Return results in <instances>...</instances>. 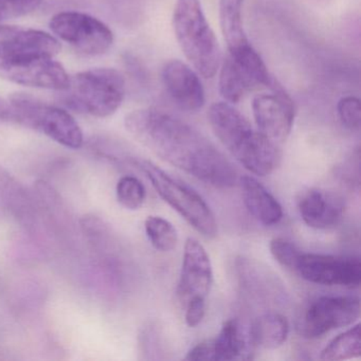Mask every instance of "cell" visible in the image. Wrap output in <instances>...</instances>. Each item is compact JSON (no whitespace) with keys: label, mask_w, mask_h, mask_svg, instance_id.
I'll use <instances>...</instances> for the list:
<instances>
[{"label":"cell","mask_w":361,"mask_h":361,"mask_svg":"<svg viewBox=\"0 0 361 361\" xmlns=\"http://www.w3.org/2000/svg\"><path fill=\"white\" fill-rule=\"evenodd\" d=\"M162 82L166 92L183 111H197L206 103L204 86L200 75L189 65L178 60L166 63Z\"/></svg>","instance_id":"obj_15"},{"label":"cell","mask_w":361,"mask_h":361,"mask_svg":"<svg viewBox=\"0 0 361 361\" xmlns=\"http://www.w3.org/2000/svg\"><path fill=\"white\" fill-rule=\"evenodd\" d=\"M359 317L358 298L325 295L308 306L298 325V331L306 339H317L334 329L354 324Z\"/></svg>","instance_id":"obj_8"},{"label":"cell","mask_w":361,"mask_h":361,"mask_svg":"<svg viewBox=\"0 0 361 361\" xmlns=\"http://www.w3.org/2000/svg\"><path fill=\"white\" fill-rule=\"evenodd\" d=\"M145 233L152 246L160 252H170L176 248L178 233L168 219L151 215L145 221Z\"/></svg>","instance_id":"obj_23"},{"label":"cell","mask_w":361,"mask_h":361,"mask_svg":"<svg viewBox=\"0 0 361 361\" xmlns=\"http://www.w3.org/2000/svg\"><path fill=\"white\" fill-rule=\"evenodd\" d=\"M293 270L314 284L357 288L361 283L359 257L302 252Z\"/></svg>","instance_id":"obj_9"},{"label":"cell","mask_w":361,"mask_h":361,"mask_svg":"<svg viewBox=\"0 0 361 361\" xmlns=\"http://www.w3.org/2000/svg\"><path fill=\"white\" fill-rule=\"evenodd\" d=\"M185 359L189 361L215 360L213 339L204 340L196 344L188 352Z\"/></svg>","instance_id":"obj_30"},{"label":"cell","mask_w":361,"mask_h":361,"mask_svg":"<svg viewBox=\"0 0 361 361\" xmlns=\"http://www.w3.org/2000/svg\"><path fill=\"white\" fill-rule=\"evenodd\" d=\"M361 354L360 324L357 323L348 331L334 338L321 352L322 360L338 361L358 358Z\"/></svg>","instance_id":"obj_22"},{"label":"cell","mask_w":361,"mask_h":361,"mask_svg":"<svg viewBox=\"0 0 361 361\" xmlns=\"http://www.w3.org/2000/svg\"><path fill=\"white\" fill-rule=\"evenodd\" d=\"M185 319L188 326H198L206 314V298H192L185 304Z\"/></svg>","instance_id":"obj_28"},{"label":"cell","mask_w":361,"mask_h":361,"mask_svg":"<svg viewBox=\"0 0 361 361\" xmlns=\"http://www.w3.org/2000/svg\"><path fill=\"white\" fill-rule=\"evenodd\" d=\"M62 92L61 101L65 106L92 117L106 118L121 106L126 80L116 69H90L71 77Z\"/></svg>","instance_id":"obj_4"},{"label":"cell","mask_w":361,"mask_h":361,"mask_svg":"<svg viewBox=\"0 0 361 361\" xmlns=\"http://www.w3.org/2000/svg\"><path fill=\"white\" fill-rule=\"evenodd\" d=\"M249 333L255 348L274 350L286 342L289 323L283 314L267 312L255 319L249 327Z\"/></svg>","instance_id":"obj_21"},{"label":"cell","mask_w":361,"mask_h":361,"mask_svg":"<svg viewBox=\"0 0 361 361\" xmlns=\"http://www.w3.org/2000/svg\"><path fill=\"white\" fill-rule=\"evenodd\" d=\"M60 51V41L49 33L22 27L0 26V65L54 58Z\"/></svg>","instance_id":"obj_11"},{"label":"cell","mask_w":361,"mask_h":361,"mask_svg":"<svg viewBox=\"0 0 361 361\" xmlns=\"http://www.w3.org/2000/svg\"><path fill=\"white\" fill-rule=\"evenodd\" d=\"M173 28L187 60L198 75L215 77L221 63V52L200 0H177L173 12Z\"/></svg>","instance_id":"obj_3"},{"label":"cell","mask_w":361,"mask_h":361,"mask_svg":"<svg viewBox=\"0 0 361 361\" xmlns=\"http://www.w3.org/2000/svg\"><path fill=\"white\" fill-rule=\"evenodd\" d=\"M219 71V92L228 103H238L255 88L267 84L259 75L230 58L221 61Z\"/></svg>","instance_id":"obj_20"},{"label":"cell","mask_w":361,"mask_h":361,"mask_svg":"<svg viewBox=\"0 0 361 361\" xmlns=\"http://www.w3.org/2000/svg\"><path fill=\"white\" fill-rule=\"evenodd\" d=\"M213 284L210 257L204 247L193 238L185 240L177 297L185 304L194 297H208Z\"/></svg>","instance_id":"obj_13"},{"label":"cell","mask_w":361,"mask_h":361,"mask_svg":"<svg viewBox=\"0 0 361 361\" xmlns=\"http://www.w3.org/2000/svg\"><path fill=\"white\" fill-rule=\"evenodd\" d=\"M209 123L228 152L257 176H268L280 166L282 153L278 145L266 138L230 103L211 105Z\"/></svg>","instance_id":"obj_2"},{"label":"cell","mask_w":361,"mask_h":361,"mask_svg":"<svg viewBox=\"0 0 361 361\" xmlns=\"http://www.w3.org/2000/svg\"><path fill=\"white\" fill-rule=\"evenodd\" d=\"M9 103L8 100L0 98V122H9Z\"/></svg>","instance_id":"obj_31"},{"label":"cell","mask_w":361,"mask_h":361,"mask_svg":"<svg viewBox=\"0 0 361 361\" xmlns=\"http://www.w3.org/2000/svg\"><path fill=\"white\" fill-rule=\"evenodd\" d=\"M359 149H357L356 154H353L352 157L344 162L343 166H339V175L343 180L348 181V185H359Z\"/></svg>","instance_id":"obj_29"},{"label":"cell","mask_w":361,"mask_h":361,"mask_svg":"<svg viewBox=\"0 0 361 361\" xmlns=\"http://www.w3.org/2000/svg\"><path fill=\"white\" fill-rule=\"evenodd\" d=\"M7 100L9 122L42 133L68 149H78L83 145L84 135L79 123L65 109L22 92L12 94Z\"/></svg>","instance_id":"obj_6"},{"label":"cell","mask_w":361,"mask_h":361,"mask_svg":"<svg viewBox=\"0 0 361 361\" xmlns=\"http://www.w3.org/2000/svg\"><path fill=\"white\" fill-rule=\"evenodd\" d=\"M269 249L272 257L280 265L291 270L295 269L298 259L302 253L295 244L283 238H272Z\"/></svg>","instance_id":"obj_26"},{"label":"cell","mask_w":361,"mask_h":361,"mask_svg":"<svg viewBox=\"0 0 361 361\" xmlns=\"http://www.w3.org/2000/svg\"><path fill=\"white\" fill-rule=\"evenodd\" d=\"M42 1L43 0H0V23L35 11Z\"/></svg>","instance_id":"obj_27"},{"label":"cell","mask_w":361,"mask_h":361,"mask_svg":"<svg viewBox=\"0 0 361 361\" xmlns=\"http://www.w3.org/2000/svg\"><path fill=\"white\" fill-rule=\"evenodd\" d=\"M0 200L29 231L39 228L35 198L7 170L0 166Z\"/></svg>","instance_id":"obj_17"},{"label":"cell","mask_w":361,"mask_h":361,"mask_svg":"<svg viewBox=\"0 0 361 361\" xmlns=\"http://www.w3.org/2000/svg\"><path fill=\"white\" fill-rule=\"evenodd\" d=\"M49 25L59 39L88 56L105 54L114 43L113 31L107 25L81 12H61Z\"/></svg>","instance_id":"obj_7"},{"label":"cell","mask_w":361,"mask_h":361,"mask_svg":"<svg viewBox=\"0 0 361 361\" xmlns=\"http://www.w3.org/2000/svg\"><path fill=\"white\" fill-rule=\"evenodd\" d=\"M337 114L344 128L350 130H358L360 128V100L356 97L348 96L340 99L337 104Z\"/></svg>","instance_id":"obj_25"},{"label":"cell","mask_w":361,"mask_h":361,"mask_svg":"<svg viewBox=\"0 0 361 361\" xmlns=\"http://www.w3.org/2000/svg\"><path fill=\"white\" fill-rule=\"evenodd\" d=\"M214 358L219 361L252 359L253 345L249 329H245L236 319L224 322L219 335L213 339Z\"/></svg>","instance_id":"obj_19"},{"label":"cell","mask_w":361,"mask_h":361,"mask_svg":"<svg viewBox=\"0 0 361 361\" xmlns=\"http://www.w3.org/2000/svg\"><path fill=\"white\" fill-rule=\"evenodd\" d=\"M300 216L308 226L318 230L333 229L341 223L345 202L341 196L323 189H310L298 202Z\"/></svg>","instance_id":"obj_16"},{"label":"cell","mask_w":361,"mask_h":361,"mask_svg":"<svg viewBox=\"0 0 361 361\" xmlns=\"http://www.w3.org/2000/svg\"><path fill=\"white\" fill-rule=\"evenodd\" d=\"M128 132L158 157L216 189L238 183L232 162L187 122L161 109L130 111L124 119Z\"/></svg>","instance_id":"obj_1"},{"label":"cell","mask_w":361,"mask_h":361,"mask_svg":"<svg viewBox=\"0 0 361 361\" xmlns=\"http://www.w3.org/2000/svg\"><path fill=\"white\" fill-rule=\"evenodd\" d=\"M118 202L122 207L128 210H138L143 206L147 197L145 185L134 176H124L118 181L117 189Z\"/></svg>","instance_id":"obj_24"},{"label":"cell","mask_w":361,"mask_h":361,"mask_svg":"<svg viewBox=\"0 0 361 361\" xmlns=\"http://www.w3.org/2000/svg\"><path fill=\"white\" fill-rule=\"evenodd\" d=\"M269 90L270 94L253 98V118L259 132L279 145L286 141L293 130L295 103L276 80Z\"/></svg>","instance_id":"obj_10"},{"label":"cell","mask_w":361,"mask_h":361,"mask_svg":"<svg viewBox=\"0 0 361 361\" xmlns=\"http://www.w3.org/2000/svg\"><path fill=\"white\" fill-rule=\"evenodd\" d=\"M238 180L248 212L262 225H278L283 219V209L276 197L255 177L245 175Z\"/></svg>","instance_id":"obj_18"},{"label":"cell","mask_w":361,"mask_h":361,"mask_svg":"<svg viewBox=\"0 0 361 361\" xmlns=\"http://www.w3.org/2000/svg\"><path fill=\"white\" fill-rule=\"evenodd\" d=\"M243 5L244 0H219V23L229 51L228 56L251 71L264 73L267 67L245 31Z\"/></svg>","instance_id":"obj_12"},{"label":"cell","mask_w":361,"mask_h":361,"mask_svg":"<svg viewBox=\"0 0 361 361\" xmlns=\"http://www.w3.org/2000/svg\"><path fill=\"white\" fill-rule=\"evenodd\" d=\"M134 164L149 179L156 193L198 233L207 238H216L219 233L216 217L197 191L149 160L136 159Z\"/></svg>","instance_id":"obj_5"},{"label":"cell","mask_w":361,"mask_h":361,"mask_svg":"<svg viewBox=\"0 0 361 361\" xmlns=\"http://www.w3.org/2000/svg\"><path fill=\"white\" fill-rule=\"evenodd\" d=\"M0 78L28 87L63 92L69 84L68 73L54 58H39L0 65Z\"/></svg>","instance_id":"obj_14"}]
</instances>
